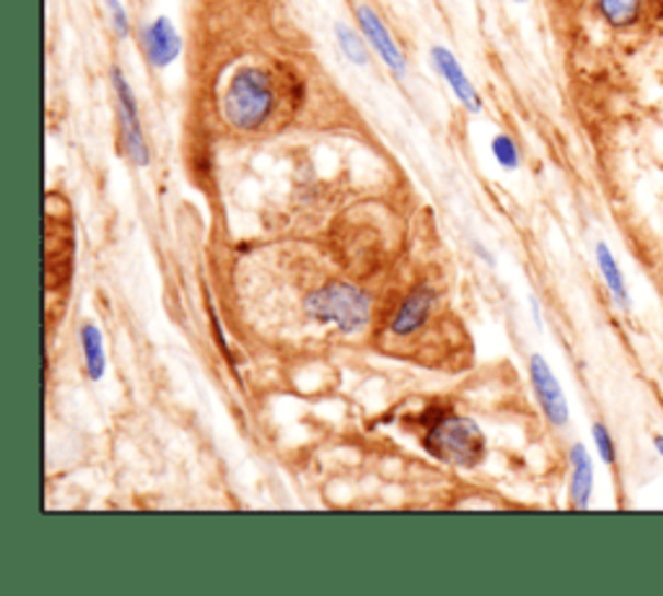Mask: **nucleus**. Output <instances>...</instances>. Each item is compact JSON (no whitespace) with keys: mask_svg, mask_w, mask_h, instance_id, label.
<instances>
[{"mask_svg":"<svg viewBox=\"0 0 663 596\" xmlns=\"http://www.w3.org/2000/svg\"><path fill=\"white\" fill-rule=\"evenodd\" d=\"M594 444L598 448V454H602V459L606 461V465H615L617 461V446H615V439H612L609 428L596 423L594 425Z\"/></svg>","mask_w":663,"mask_h":596,"instance_id":"17","label":"nucleus"},{"mask_svg":"<svg viewBox=\"0 0 663 596\" xmlns=\"http://www.w3.org/2000/svg\"><path fill=\"white\" fill-rule=\"evenodd\" d=\"M591 493H594V461L585 446L575 444L570 452V503L573 509H589Z\"/></svg>","mask_w":663,"mask_h":596,"instance_id":"10","label":"nucleus"},{"mask_svg":"<svg viewBox=\"0 0 663 596\" xmlns=\"http://www.w3.org/2000/svg\"><path fill=\"white\" fill-rule=\"evenodd\" d=\"M426 448L456 467H475L485 457V436L475 420L441 416L426 433Z\"/></svg>","mask_w":663,"mask_h":596,"instance_id":"2","label":"nucleus"},{"mask_svg":"<svg viewBox=\"0 0 663 596\" xmlns=\"http://www.w3.org/2000/svg\"><path fill=\"white\" fill-rule=\"evenodd\" d=\"M596 262L598 270H602L606 289H609L612 299L617 301L623 308H630V296H627V285H625V276L619 270L617 257L612 255V249L606 244H596Z\"/></svg>","mask_w":663,"mask_h":596,"instance_id":"11","label":"nucleus"},{"mask_svg":"<svg viewBox=\"0 0 663 596\" xmlns=\"http://www.w3.org/2000/svg\"><path fill=\"white\" fill-rule=\"evenodd\" d=\"M83 361H86V374L91 382H98L107 371V355H104V340L96 325H86L81 329Z\"/></svg>","mask_w":663,"mask_h":596,"instance_id":"13","label":"nucleus"},{"mask_svg":"<svg viewBox=\"0 0 663 596\" xmlns=\"http://www.w3.org/2000/svg\"><path fill=\"white\" fill-rule=\"evenodd\" d=\"M435 304V291L428 289V285H420V289H415L410 296L405 299V304L399 306V314L392 322V332L399 335V338H407V335H412L415 329H420L426 325L430 312H433Z\"/></svg>","mask_w":663,"mask_h":596,"instance_id":"9","label":"nucleus"},{"mask_svg":"<svg viewBox=\"0 0 663 596\" xmlns=\"http://www.w3.org/2000/svg\"><path fill=\"white\" fill-rule=\"evenodd\" d=\"M528 374H532L534 392H537L542 412H545L549 423H552L555 428L568 425L570 410H568L566 392H562L560 382L555 378L552 369H549V363L545 361V358L537 355V353L528 358Z\"/></svg>","mask_w":663,"mask_h":596,"instance_id":"6","label":"nucleus"},{"mask_svg":"<svg viewBox=\"0 0 663 596\" xmlns=\"http://www.w3.org/2000/svg\"><path fill=\"white\" fill-rule=\"evenodd\" d=\"M653 446H655V452H659V457L663 459V436L659 433V436H653Z\"/></svg>","mask_w":663,"mask_h":596,"instance_id":"18","label":"nucleus"},{"mask_svg":"<svg viewBox=\"0 0 663 596\" xmlns=\"http://www.w3.org/2000/svg\"><path fill=\"white\" fill-rule=\"evenodd\" d=\"M430 60H433L441 79L449 83V89L454 91L456 100L462 102V107L472 112V115H479V112H482V100H479L475 83H472L467 79V73H464L462 62L454 58V52L446 50V47H433V50H430Z\"/></svg>","mask_w":663,"mask_h":596,"instance_id":"8","label":"nucleus"},{"mask_svg":"<svg viewBox=\"0 0 663 596\" xmlns=\"http://www.w3.org/2000/svg\"><path fill=\"white\" fill-rule=\"evenodd\" d=\"M112 86L117 94V119H119V140H123V153L136 166L151 164V151H148L143 125H140V112L136 91H132L130 81L119 68H112Z\"/></svg>","mask_w":663,"mask_h":596,"instance_id":"4","label":"nucleus"},{"mask_svg":"<svg viewBox=\"0 0 663 596\" xmlns=\"http://www.w3.org/2000/svg\"><path fill=\"white\" fill-rule=\"evenodd\" d=\"M490 151H492V156H496L498 164L503 166V170H508V172L519 170L521 153H519V145L513 143V138L496 136V138H492V143H490Z\"/></svg>","mask_w":663,"mask_h":596,"instance_id":"15","label":"nucleus"},{"mask_svg":"<svg viewBox=\"0 0 663 596\" xmlns=\"http://www.w3.org/2000/svg\"><path fill=\"white\" fill-rule=\"evenodd\" d=\"M306 312L322 325H335L342 332H356V329L369 325L371 299L356 285L329 283L306 299Z\"/></svg>","mask_w":663,"mask_h":596,"instance_id":"3","label":"nucleus"},{"mask_svg":"<svg viewBox=\"0 0 663 596\" xmlns=\"http://www.w3.org/2000/svg\"><path fill=\"white\" fill-rule=\"evenodd\" d=\"M596 9L612 30H627V26L638 24L643 0H596Z\"/></svg>","mask_w":663,"mask_h":596,"instance_id":"12","label":"nucleus"},{"mask_svg":"<svg viewBox=\"0 0 663 596\" xmlns=\"http://www.w3.org/2000/svg\"><path fill=\"white\" fill-rule=\"evenodd\" d=\"M513 3H528V0H513Z\"/></svg>","mask_w":663,"mask_h":596,"instance_id":"19","label":"nucleus"},{"mask_svg":"<svg viewBox=\"0 0 663 596\" xmlns=\"http://www.w3.org/2000/svg\"><path fill=\"white\" fill-rule=\"evenodd\" d=\"M104 5H107V13H109V19H112V30H115L117 37L119 39L130 37L132 26H130V16H127L123 0H104Z\"/></svg>","mask_w":663,"mask_h":596,"instance_id":"16","label":"nucleus"},{"mask_svg":"<svg viewBox=\"0 0 663 596\" xmlns=\"http://www.w3.org/2000/svg\"><path fill=\"white\" fill-rule=\"evenodd\" d=\"M337 42H340V50L345 52V58L350 62H356V66H369V47H365V42L361 34L356 30H350L348 24H337L335 26Z\"/></svg>","mask_w":663,"mask_h":596,"instance_id":"14","label":"nucleus"},{"mask_svg":"<svg viewBox=\"0 0 663 596\" xmlns=\"http://www.w3.org/2000/svg\"><path fill=\"white\" fill-rule=\"evenodd\" d=\"M358 26H361V34L365 42L376 50V55L384 60V66L392 70L397 79H405L407 75V58L405 52L399 50V45L394 42L389 26L384 24V19L379 16L376 9L371 5H358Z\"/></svg>","mask_w":663,"mask_h":596,"instance_id":"5","label":"nucleus"},{"mask_svg":"<svg viewBox=\"0 0 663 596\" xmlns=\"http://www.w3.org/2000/svg\"><path fill=\"white\" fill-rule=\"evenodd\" d=\"M140 47L153 68L164 70L182 55V37L172 19L156 16L140 30Z\"/></svg>","mask_w":663,"mask_h":596,"instance_id":"7","label":"nucleus"},{"mask_svg":"<svg viewBox=\"0 0 663 596\" xmlns=\"http://www.w3.org/2000/svg\"><path fill=\"white\" fill-rule=\"evenodd\" d=\"M272 104L275 91L270 73H267L265 68L246 66L239 68L236 73L231 75L229 86L223 91L221 112L231 128L252 132L267 122Z\"/></svg>","mask_w":663,"mask_h":596,"instance_id":"1","label":"nucleus"}]
</instances>
